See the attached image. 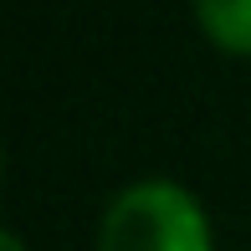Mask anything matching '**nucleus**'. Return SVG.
Returning <instances> with one entry per match:
<instances>
[{"mask_svg": "<svg viewBox=\"0 0 251 251\" xmlns=\"http://www.w3.org/2000/svg\"><path fill=\"white\" fill-rule=\"evenodd\" d=\"M98 251H215L210 215L179 179H133L102 210Z\"/></svg>", "mask_w": 251, "mask_h": 251, "instance_id": "nucleus-1", "label": "nucleus"}, {"mask_svg": "<svg viewBox=\"0 0 251 251\" xmlns=\"http://www.w3.org/2000/svg\"><path fill=\"white\" fill-rule=\"evenodd\" d=\"M200 36L226 56H251V0H190Z\"/></svg>", "mask_w": 251, "mask_h": 251, "instance_id": "nucleus-2", "label": "nucleus"}, {"mask_svg": "<svg viewBox=\"0 0 251 251\" xmlns=\"http://www.w3.org/2000/svg\"><path fill=\"white\" fill-rule=\"evenodd\" d=\"M0 251H26V241H21L16 231H5V236H0Z\"/></svg>", "mask_w": 251, "mask_h": 251, "instance_id": "nucleus-3", "label": "nucleus"}]
</instances>
